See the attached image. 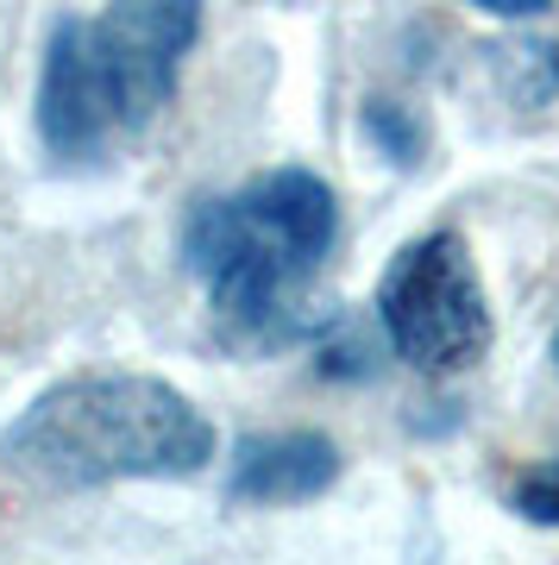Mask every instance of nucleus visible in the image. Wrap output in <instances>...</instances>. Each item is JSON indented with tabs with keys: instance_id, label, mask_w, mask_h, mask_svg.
<instances>
[{
	"instance_id": "nucleus-10",
	"label": "nucleus",
	"mask_w": 559,
	"mask_h": 565,
	"mask_svg": "<svg viewBox=\"0 0 559 565\" xmlns=\"http://www.w3.org/2000/svg\"><path fill=\"white\" fill-rule=\"evenodd\" d=\"M509 509H516L521 522H535V527H559V452L540 459V465H528L516 484H509Z\"/></svg>"
},
{
	"instance_id": "nucleus-2",
	"label": "nucleus",
	"mask_w": 559,
	"mask_h": 565,
	"mask_svg": "<svg viewBox=\"0 0 559 565\" xmlns=\"http://www.w3.org/2000/svg\"><path fill=\"white\" fill-rule=\"evenodd\" d=\"M214 465V422L177 384L139 371H95L39 390L0 427V471L51 497L133 484V478H201Z\"/></svg>"
},
{
	"instance_id": "nucleus-5",
	"label": "nucleus",
	"mask_w": 559,
	"mask_h": 565,
	"mask_svg": "<svg viewBox=\"0 0 559 565\" xmlns=\"http://www.w3.org/2000/svg\"><path fill=\"white\" fill-rule=\"evenodd\" d=\"M346 452L320 427H277V434H240L226 452V503L233 509H296L340 484Z\"/></svg>"
},
{
	"instance_id": "nucleus-11",
	"label": "nucleus",
	"mask_w": 559,
	"mask_h": 565,
	"mask_svg": "<svg viewBox=\"0 0 559 565\" xmlns=\"http://www.w3.org/2000/svg\"><path fill=\"white\" fill-rule=\"evenodd\" d=\"M465 7H478L491 20H547L553 13V0H465Z\"/></svg>"
},
{
	"instance_id": "nucleus-1",
	"label": "nucleus",
	"mask_w": 559,
	"mask_h": 565,
	"mask_svg": "<svg viewBox=\"0 0 559 565\" xmlns=\"http://www.w3.org/2000/svg\"><path fill=\"white\" fill-rule=\"evenodd\" d=\"M340 239V195L334 182L283 163L264 170L240 195H208L182 214V270L201 282L226 345L240 352H283L315 340L340 308H308L302 277Z\"/></svg>"
},
{
	"instance_id": "nucleus-7",
	"label": "nucleus",
	"mask_w": 559,
	"mask_h": 565,
	"mask_svg": "<svg viewBox=\"0 0 559 565\" xmlns=\"http://www.w3.org/2000/svg\"><path fill=\"white\" fill-rule=\"evenodd\" d=\"M308 345H315V377H327V384H371L383 371V352H390L383 333H365L352 315H334Z\"/></svg>"
},
{
	"instance_id": "nucleus-8",
	"label": "nucleus",
	"mask_w": 559,
	"mask_h": 565,
	"mask_svg": "<svg viewBox=\"0 0 559 565\" xmlns=\"http://www.w3.org/2000/svg\"><path fill=\"white\" fill-rule=\"evenodd\" d=\"M503 57V88H509V102L521 107H547L559 95V39H521Z\"/></svg>"
},
{
	"instance_id": "nucleus-4",
	"label": "nucleus",
	"mask_w": 559,
	"mask_h": 565,
	"mask_svg": "<svg viewBox=\"0 0 559 565\" xmlns=\"http://www.w3.org/2000/svg\"><path fill=\"white\" fill-rule=\"evenodd\" d=\"M201 39V0H101L95 20L76 13L82 82L107 132H145L177 95V70Z\"/></svg>"
},
{
	"instance_id": "nucleus-9",
	"label": "nucleus",
	"mask_w": 559,
	"mask_h": 565,
	"mask_svg": "<svg viewBox=\"0 0 559 565\" xmlns=\"http://www.w3.org/2000/svg\"><path fill=\"white\" fill-rule=\"evenodd\" d=\"M359 132H365V145H371L390 170H415V163H421V126H415V114H409L402 102L371 95V102L359 107Z\"/></svg>"
},
{
	"instance_id": "nucleus-3",
	"label": "nucleus",
	"mask_w": 559,
	"mask_h": 565,
	"mask_svg": "<svg viewBox=\"0 0 559 565\" xmlns=\"http://www.w3.org/2000/svg\"><path fill=\"white\" fill-rule=\"evenodd\" d=\"M371 315H378V333L390 345V359L415 364L421 377H460L497 340L478 258L446 226L409 239L390 258Z\"/></svg>"
},
{
	"instance_id": "nucleus-12",
	"label": "nucleus",
	"mask_w": 559,
	"mask_h": 565,
	"mask_svg": "<svg viewBox=\"0 0 559 565\" xmlns=\"http://www.w3.org/2000/svg\"><path fill=\"white\" fill-rule=\"evenodd\" d=\"M553 364H559V333H553Z\"/></svg>"
},
{
	"instance_id": "nucleus-6",
	"label": "nucleus",
	"mask_w": 559,
	"mask_h": 565,
	"mask_svg": "<svg viewBox=\"0 0 559 565\" xmlns=\"http://www.w3.org/2000/svg\"><path fill=\"white\" fill-rule=\"evenodd\" d=\"M39 139L57 163H95L107 151V120H101L95 95L82 82L76 57V13H57L51 44H44V70H39Z\"/></svg>"
}]
</instances>
